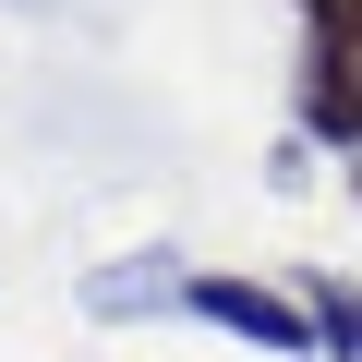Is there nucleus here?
Returning <instances> with one entry per match:
<instances>
[{"label":"nucleus","mask_w":362,"mask_h":362,"mask_svg":"<svg viewBox=\"0 0 362 362\" xmlns=\"http://www.w3.org/2000/svg\"><path fill=\"white\" fill-rule=\"evenodd\" d=\"M181 302H194L218 338H254V350H302V362H326V338H314L302 290H266V278H230V266H206V278H181Z\"/></svg>","instance_id":"obj_2"},{"label":"nucleus","mask_w":362,"mask_h":362,"mask_svg":"<svg viewBox=\"0 0 362 362\" xmlns=\"http://www.w3.org/2000/svg\"><path fill=\"white\" fill-rule=\"evenodd\" d=\"M350 206H362V157H350Z\"/></svg>","instance_id":"obj_5"},{"label":"nucleus","mask_w":362,"mask_h":362,"mask_svg":"<svg viewBox=\"0 0 362 362\" xmlns=\"http://www.w3.org/2000/svg\"><path fill=\"white\" fill-rule=\"evenodd\" d=\"M145 290H169V266H121V278H97V314H133Z\"/></svg>","instance_id":"obj_4"},{"label":"nucleus","mask_w":362,"mask_h":362,"mask_svg":"<svg viewBox=\"0 0 362 362\" xmlns=\"http://www.w3.org/2000/svg\"><path fill=\"white\" fill-rule=\"evenodd\" d=\"M302 314H314V338H326V362H362V278H338V266H314V278H302Z\"/></svg>","instance_id":"obj_3"},{"label":"nucleus","mask_w":362,"mask_h":362,"mask_svg":"<svg viewBox=\"0 0 362 362\" xmlns=\"http://www.w3.org/2000/svg\"><path fill=\"white\" fill-rule=\"evenodd\" d=\"M290 109L314 145L362 157V0H302V73H290Z\"/></svg>","instance_id":"obj_1"}]
</instances>
